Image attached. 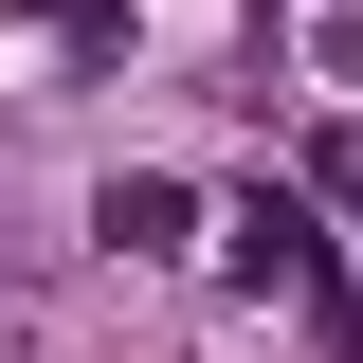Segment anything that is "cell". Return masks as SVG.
Here are the masks:
<instances>
[{
    "label": "cell",
    "mask_w": 363,
    "mask_h": 363,
    "mask_svg": "<svg viewBox=\"0 0 363 363\" xmlns=\"http://www.w3.org/2000/svg\"><path fill=\"white\" fill-rule=\"evenodd\" d=\"M236 272H255V291H309V218L255 200V218H236Z\"/></svg>",
    "instance_id": "obj_1"
}]
</instances>
